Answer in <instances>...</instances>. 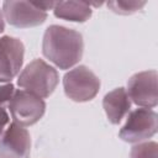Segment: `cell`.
I'll use <instances>...</instances> for the list:
<instances>
[{"instance_id":"1","label":"cell","mask_w":158,"mask_h":158,"mask_svg":"<svg viewBox=\"0 0 158 158\" xmlns=\"http://www.w3.org/2000/svg\"><path fill=\"white\" fill-rule=\"evenodd\" d=\"M42 53L57 68L62 70L72 69L83 57V36L73 28L51 25L43 35Z\"/></svg>"},{"instance_id":"2","label":"cell","mask_w":158,"mask_h":158,"mask_svg":"<svg viewBox=\"0 0 158 158\" xmlns=\"http://www.w3.org/2000/svg\"><path fill=\"white\" fill-rule=\"evenodd\" d=\"M58 81L59 75L57 69L40 58L31 60L17 75V85L20 89L30 91L42 99L52 95Z\"/></svg>"},{"instance_id":"3","label":"cell","mask_w":158,"mask_h":158,"mask_svg":"<svg viewBox=\"0 0 158 158\" xmlns=\"http://www.w3.org/2000/svg\"><path fill=\"white\" fill-rule=\"evenodd\" d=\"M63 88L67 98L75 102L93 100L100 90L99 77L86 65H77L63 77Z\"/></svg>"},{"instance_id":"4","label":"cell","mask_w":158,"mask_h":158,"mask_svg":"<svg viewBox=\"0 0 158 158\" xmlns=\"http://www.w3.org/2000/svg\"><path fill=\"white\" fill-rule=\"evenodd\" d=\"M158 115L153 109L137 107L127 114L126 122L118 131V137L127 143L148 141L157 133Z\"/></svg>"},{"instance_id":"5","label":"cell","mask_w":158,"mask_h":158,"mask_svg":"<svg viewBox=\"0 0 158 158\" xmlns=\"http://www.w3.org/2000/svg\"><path fill=\"white\" fill-rule=\"evenodd\" d=\"M7 109L12 122L27 127L37 123L46 112V102L42 98L22 90L15 89L14 95L11 96Z\"/></svg>"},{"instance_id":"6","label":"cell","mask_w":158,"mask_h":158,"mask_svg":"<svg viewBox=\"0 0 158 158\" xmlns=\"http://www.w3.org/2000/svg\"><path fill=\"white\" fill-rule=\"evenodd\" d=\"M158 74L157 70H144L133 74L128 81L126 93L135 105L138 107L154 109L158 104Z\"/></svg>"},{"instance_id":"7","label":"cell","mask_w":158,"mask_h":158,"mask_svg":"<svg viewBox=\"0 0 158 158\" xmlns=\"http://www.w3.org/2000/svg\"><path fill=\"white\" fill-rule=\"evenodd\" d=\"M25 46L12 36L0 37V84L11 83L15 79L23 64Z\"/></svg>"},{"instance_id":"8","label":"cell","mask_w":158,"mask_h":158,"mask_svg":"<svg viewBox=\"0 0 158 158\" xmlns=\"http://www.w3.org/2000/svg\"><path fill=\"white\" fill-rule=\"evenodd\" d=\"M1 11L4 19L17 28L36 27L47 20V12L40 10L32 1L6 0L2 2Z\"/></svg>"},{"instance_id":"9","label":"cell","mask_w":158,"mask_h":158,"mask_svg":"<svg viewBox=\"0 0 158 158\" xmlns=\"http://www.w3.org/2000/svg\"><path fill=\"white\" fill-rule=\"evenodd\" d=\"M30 132L15 122H9L0 133V158H30Z\"/></svg>"},{"instance_id":"10","label":"cell","mask_w":158,"mask_h":158,"mask_svg":"<svg viewBox=\"0 0 158 158\" xmlns=\"http://www.w3.org/2000/svg\"><path fill=\"white\" fill-rule=\"evenodd\" d=\"M102 107L107 120L112 125H118L131 111V100L126 89L120 86L109 91L102 99Z\"/></svg>"},{"instance_id":"11","label":"cell","mask_w":158,"mask_h":158,"mask_svg":"<svg viewBox=\"0 0 158 158\" xmlns=\"http://www.w3.org/2000/svg\"><path fill=\"white\" fill-rule=\"evenodd\" d=\"M52 11L57 19L72 22H85L93 14L86 1H54Z\"/></svg>"},{"instance_id":"12","label":"cell","mask_w":158,"mask_h":158,"mask_svg":"<svg viewBox=\"0 0 158 158\" xmlns=\"http://www.w3.org/2000/svg\"><path fill=\"white\" fill-rule=\"evenodd\" d=\"M107 7L118 15H131L139 11L144 5L146 1H133V0H114L106 2Z\"/></svg>"},{"instance_id":"13","label":"cell","mask_w":158,"mask_h":158,"mask_svg":"<svg viewBox=\"0 0 158 158\" xmlns=\"http://www.w3.org/2000/svg\"><path fill=\"white\" fill-rule=\"evenodd\" d=\"M130 158H158V144L154 141L136 143L130 152Z\"/></svg>"},{"instance_id":"14","label":"cell","mask_w":158,"mask_h":158,"mask_svg":"<svg viewBox=\"0 0 158 158\" xmlns=\"http://www.w3.org/2000/svg\"><path fill=\"white\" fill-rule=\"evenodd\" d=\"M15 86L12 83H6V84H0V107L7 106L11 96L14 95Z\"/></svg>"},{"instance_id":"15","label":"cell","mask_w":158,"mask_h":158,"mask_svg":"<svg viewBox=\"0 0 158 158\" xmlns=\"http://www.w3.org/2000/svg\"><path fill=\"white\" fill-rule=\"evenodd\" d=\"M9 122H10V115H9V112L6 111V109L0 107V133L9 125Z\"/></svg>"},{"instance_id":"16","label":"cell","mask_w":158,"mask_h":158,"mask_svg":"<svg viewBox=\"0 0 158 158\" xmlns=\"http://www.w3.org/2000/svg\"><path fill=\"white\" fill-rule=\"evenodd\" d=\"M35 4V6H37L40 10L47 12L48 10H53L54 6V1H32Z\"/></svg>"},{"instance_id":"17","label":"cell","mask_w":158,"mask_h":158,"mask_svg":"<svg viewBox=\"0 0 158 158\" xmlns=\"http://www.w3.org/2000/svg\"><path fill=\"white\" fill-rule=\"evenodd\" d=\"M5 30V19H4V15H2V11L0 9V35L4 32Z\"/></svg>"}]
</instances>
